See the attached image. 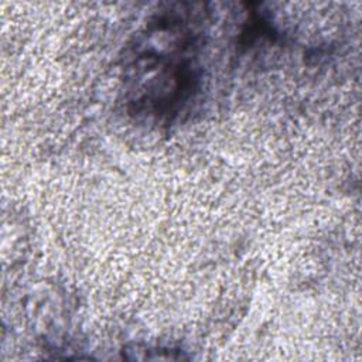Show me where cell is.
Segmentation results:
<instances>
[{"label": "cell", "instance_id": "6da1fadb", "mask_svg": "<svg viewBox=\"0 0 362 362\" xmlns=\"http://www.w3.org/2000/svg\"><path fill=\"white\" fill-rule=\"evenodd\" d=\"M208 17L204 3H171L148 18L124 64L132 113L168 123L194 102L202 83Z\"/></svg>", "mask_w": 362, "mask_h": 362}]
</instances>
